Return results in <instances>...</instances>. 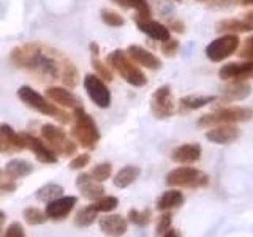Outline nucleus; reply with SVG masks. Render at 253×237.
Returning <instances> with one entry per match:
<instances>
[{"mask_svg": "<svg viewBox=\"0 0 253 237\" xmlns=\"http://www.w3.org/2000/svg\"><path fill=\"white\" fill-rule=\"evenodd\" d=\"M253 117V109L245 106H229L213 111L211 114H204L198 118V126H204V128H211L213 125L220 123H239L247 122Z\"/></svg>", "mask_w": 253, "mask_h": 237, "instance_id": "39448f33", "label": "nucleus"}, {"mask_svg": "<svg viewBox=\"0 0 253 237\" xmlns=\"http://www.w3.org/2000/svg\"><path fill=\"white\" fill-rule=\"evenodd\" d=\"M134 21H136V26H138V29L142 32V34H146L152 40H157V41L162 43V41H165V40H168L171 37L168 26H163L162 22L152 21L150 18L149 19H134Z\"/></svg>", "mask_w": 253, "mask_h": 237, "instance_id": "6ab92c4d", "label": "nucleus"}, {"mask_svg": "<svg viewBox=\"0 0 253 237\" xmlns=\"http://www.w3.org/2000/svg\"><path fill=\"white\" fill-rule=\"evenodd\" d=\"M239 44L241 40L237 37V34H225L208 44V47H206V57L211 62H221L239 49Z\"/></svg>", "mask_w": 253, "mask_h": 237, "instance_id": "6e6552de", "label": "nucleus"}, {"mask_svg": "<svg viewBox=\"0 0 253 237\" xmlns=\"http://www.w3.org/2000/svg\"><path fill=\"white\" fill-rule=\"evenodd\" d=\"M139 174H141V169L138 166H124V168L114 176V185L117 188L130 187L133 182L139 177Z\"/></svg>", "mask_w": 253, "mask_h": 237, "instance_id": "a878e982", "label": "nucleus"}, {"mask_svg": "<svg viewBox=\"0 0 253 237\" xmlns=\"http://www.w3.org/2000/svg\"><path fill=\"white\" fill-rule=\"evenodd\" d=\"M92 67L95 68V71H97V75L103 79V81H108V82L113 81V73H111L109 67L106 65L105 62H101L98 57H93V59H92Z\"/></svg>", "mask_w": 253, "mask_h": 237, "instance_id": "c9c22d12", "label": "nucleus"}, {"mask_svg": "<svg viewBox=\"0 0 253 237\" xmlns=\"http://www.w3.org/2000/svg\"><path fill=\"white\" fill-rule=\"evenodd\" d=\"M24 218H26V221L29 225H34V226L43 225L49 220L46 215V212H42L37 207H27L26 210H24Z\"/></svg>", "mask_w": 253, "mask_h": 237, "instance_id": "7c9ffc66", "label": "nucleus"}, {"mask_svg": "<svg viewBox=\"0 0 253 237\" xmlns=\"http://www.w3.org/2000/svg\"><path fill=\"white\" fill-rule=\"evenodd\" d=\"M0 190H3V192H13V190H16V184L13 179H8L5 182H2L0 184Z\"/></svg>", "mask_w": 253, "mask_h": 237, "instance_id": "37998d69", "label": "nucleus"}, {"mask_svg": "<svg viewBox=\"0 0 253 237\" xmlns=\"http://www.w3.org/2000/svg\"><path fill=\"white\" fill-rule=\"evenodd\" d=\"M116 5L125 8V10H134L138 13L136 19H149L150 18V6L146 0H111Z\"/></svg>", "mask_w": 253, "mask_h": 237, "instance_id": "bb28decb", "label": "nucleus"}, {"mask_svg": "<svg viewBox=\"0 0 253 237\" xmlns=\"http://www.w3.org/2000/svg\"><path fill=\"white\" fill-rule=\"evenodd\" d=\"M84 89L89 95V98L98 108H109L111 105V93L106 87L105 81L98 75H87L84 78Z\"/></svg>", "mask_w": 253, "mask_h": 237, "instance_id": "1a4fd4ad", "label": "nucleus"}, {"mask_svg": "<svg viewBox=\"0 0 253 237\" xmlns=\"http://www.w3.org/2000/svg\"><path fill=\"white\" fill-rule=\"evenodd\" d=\"M11 59L18 67L27 68L35 75L47 78V81L59 79L68 87H75L78 82V71L73 63L44 52L37 44H27L22 47H16L11 52Z\"/></svg>", "mask_w": 253, "mask_h": 237, "instance_id": "f257e3e1", "label": "nucleus"}, {"mask_svg": "<svg viewBox=\"0 0 253 237\" xmlns=\"http://www.w3.org/2000/svg\"><path fill=\"white\" fill-rule=\"evenodd\" d=\"M220 79L223 81H249L253 79V60L231 62L226 63L218 71Z\"/></svg>", "mask_w": 253, "mask_h": 237, "instance_id": "9b49d317", "label": "nucleus"}, {"mask_svg": "<svg viewBox=\"0 0 253 237\" xmlns=\"http://www.w3.org/2000/svg\"><path fill=\"white\" fill-rule=\"evenodd\" d=\"M73 136L84 149H95L100 141V130L83 106L73 109Z\"/></svg>", "mask_w": 253, "mask_h": 237, "instance_id": "f03ea898", "label": "nucleus"}, {"mask_svg": "<svg viewBox=\"0 0 253 237\" xmlns=\"http://www.w3.org/2000/svg\"><path fill=\"white\" fill-rule=\"evenodd\" d=\"M250 85L247 81H233L229 84L225 92H223V100L225 101H237V100H244L250 95Z\"/></svg>", "mask_w": 253, "mask_h": 237, "instance_id": "393cba45", "label": "nucleus"}, {"mask_svg": "<svg viewBox=\"0 0 253 237\" xmlns=\"http://www.w3.org/2000/svg\"><path fill=\"white\" fill-rule=\"evenodd\" d=\"M5 218H6V215H5V212H3V210H0V225H2V223H3V221H5Z\"/></svg>", "mask_w": 253, "mask_h": 237, "instance_id": "09e8293b", "label": "nucleus"}, {"mask_svg": "<svg viewBox=\"0 0 253 237\" xmlns=\"http://www.w3.org/2000/svg\"><path fill=\"white\" fill-rule=\"evenodd\" d=\"M78 202L76 196H60L57 199L47 202L46 205V215L49 220H63L67 215H70L71 210L75 209Z\"/></svg>", "mask_w": 253, "mask_h": 237, "instance_id": "4468645a", "label": "nucleus"}, {"mask_svg": "<svg viewBox=\"0 0 253 237\" xmlns=\"http://www.w3.org/2000/svg\"><path fill=\"white\" fill-rule=\"evenodd\" d=\"M90 52H92L93 57H98V54H100V47H98V44H97V43H92V44H90Z\"/></svg>", "mask_w": 253, "mask_h": 237, "instance_id": "c03bdc74", "label": "nucleus"}, {"mask_svg": "<svg viewBox=\"0 0 253 237\" xmlns=\"http://www.w3.org/2000/svg\"><path fill=\"white\" fill-rule=\"evenodd\" d=\"M184 201H185V198L182 195V192H179V190H168V192H165L160 198H158L157 210L165 212V210L177 209L184 204Z\"/></svg>", "mask_w": 253, "mask_h": 237, "instance_id": "4be33fe9", "label": "nucleus"}, {"mask_svg": "<svg viewBox=\"0 0 253 237\" xmlns=\"http://www.w3.org/2000/svg\"><path fill=\"white\" fill-rule=\"evenodd\" d=\"M26 149L22 134L16 133L10 125H0V152H21Z\"/></svg>", "mask_w": 253, "mask_h": 237, "instance_id": "2eb2a0df", "label": "nucleus"}, {"mask_svg": "<svg viewBox=\"0 0 253 237\" xmlns=\"http://www.w3.org/2000/svg\"><path fill=\"white\" fill-rule=\"evenodd\" d=\"M162 52L165 55H168V57H171V55H174L177 52L179 49V41L177 40H174V38H168V40H165V41H162Z\"/></svg>", "mask_w": 253, "mask_h": 237, "instance_id": "58836bf2", "label": "nucleus"}, {"mask_svg": "<svg viewBox=\"0 0 253 237\" xmlns=\"http://www.w3.org/2000/svg\"><path fill=\"white\" fill-rule=\"evenodd\" d=\"M241 130L234 123H220L213 125V128L206 131V139L213 144H231L239 138Z\"/></svg>", "mask_w": 253, "mask_h": 237, "instance_id": "ddd939ff", "label": "nucleus"}, {"mask_svg": "<svg viewBox=\"0 0 253 237\" xmlns=\"http://www.w3.org/2000/svg\"><path fill=\"white\" fill-rule=\"evenodd\" d=\"M63 195V187L59 184H46L37 190V199L43 202H51Z\"/></svg>", "mask_w": 253, "mask_h": 237, "instance_id": "c85d7f7f", "label": "nucleus"}, {"mask_svg": "<svg viewBox=\"0 0 253 237\" xmlns=\"http://www.w3.org/2000/svg\"><path fill=\"white\" fill-rule=\"evenodd\" d=\"M2 174H3V172H2V171H0V176H2Z\"/></svg>", "mask_w": 253, "mask_h": 237, "instance_id": "8fccbe9b", "label": "nucleus"}, {"mask_svg": "<svg viewBox=\"0 0 253 237\" xmlns=\"http://www.w3.org/2000/svg\"><path fill=\"white\" fill-rule=\"evenodd\" d=\"M108 65L113 67L124 81L133 87H144L147 84V78L142 70L136 67V62L131 60L130 55L121 49L113 51L108 55Z\"/></svg>", "mask_w": 253, "mask_h": 237, "instance_id": "7ed1b4c3", "label": "nucleus"}, {"mask_svg": "<svg viewBox=\"0 0 253 237\" xmlns=\"http://www.w3.org/2000/svg\"><path fill=\"white\" fill-rule=\"evenodd\" d=\"M126 228H128V223L121 215H106L100 218V229L106 236H124Z\"/></svg>", "mask_w": 253, "mask_h": 237, "instance_id": "412c9836", "label": "nucleus"}, {"mask_svg": "<svg viewBox=\"0 0 253 237\" xmlns=\"http://www.w3.org/2000/svg\"><path fill=\"white\" fill-rule=\"evenodd\" d=\"M76 187L79 188L81 195L89 201H97L103 195H105V188H103L101 182L95 180L90 176V172L79 174L78 179H76Z\"/></svg>", "mask_w": 253, "mask_h": 237, "instance_id": "dca6fc26", "label": "nucleus"}, {"mask_svg": "<svg viewBox=\"0 0 253 237\" xmlns=\"http://www.w3.org/2000/svg\"><path fill=\"white\" fill-rule=\"evenodd\" d=\"M217 100L213 95H188L180 100V106L185 109H200L206 105H211Z\"/></svg>", "mask_w": 253, "mask_h": 237, "instance_id": "cd10ccee", "label": "nucleus"}, {"mask_svg": "<svg viewBox=\"0 0 253 237\" xmlns=\"http://www.w3.org/2000/svg\"><path fill=\"white\" fill-rule=\"evenodd\" d=\"M97 217H98V210L93 207V204L87 205V207L81 209L76 213L75 225L79 226V228H87V226H90L95 220H97Z\"/></svg>", "mask_w": 253, "mask_h": 237, "instance_id": "c756f323", "label": "nucleus"}, {"mask_svg": "<svg viewBox=\"0 0 253 237\" xmlns=\"http://www.w3.org/2000/svg\"><path fill=\"white\" fill-rule=\"evenodd\" d=\"M168 29H172L174 32H179V34H182V32L185 30V26H184V24H182L180 21L171 19V21H169V26H168Z\"/></svg>", "mask_w": 253, "mask_h": 237, "instance_id": "79ce46f5", "label": "nucleus"}, {"mask_svg": "<svg viewBox=\"0 0 253 237\" xmlns=\"http://www.w3.org/2000/svg\"><path fill=\"white\" fill-rule=\"evenodd\" d=\"M166 185L169 187H185V188H201L209 184L208 174L195 168H177L168 172L165 179Z\"/></svg>", "mask_w": 253, "mask_h": 237, "instance_id": "423d86ee", "label": "nucleus"}, {"mask_svg": "<svg viewBox=\"0 0 253 237\" xmlns=\"http://www.w3.org/2000/svg\"><path fill=\"white\" fill-rule=\"evenodd\" d=\"M126 54H128L130 59L136 62L138 65L146 67L149 70H158L162 67L160 59H158L157 55H154L150 51L144 49V47H141V46H134V44L130 46L128 49H126Z\"/></svg>", "mask_w": 253, "mask_h": 237, "instance_id": "aec40b11", "label": "nucleus"}, {"mask_svg": "<svg viewBox=\"0 0 253 237\" xmlns=\"http://www.w3.org/2000/svg\"><path fill=\"white\" fill-rule=\"evenodd\" d=\"M22 138L26 141V149H30L32 152L35 154V158L40 163H44V164H54L57 163V157H55L54 150L43 142L42 139H38L35 136L27 133H22Z\"/></svg>", "mask_w": 253, "mask_h": 237, "instance_id": "f8f14e48", "label": "nucleus"}, {"mask_svg": "<svg viewBox=\"0 0 253 237\" xmlns=\"http://www.w3.org/2000/svg\"><path fill=\"white\" fill-rule=\"evenodd\" d=\"M18 97H19V100L22 103H26L29 108L35 109V111H38V113H42V114L55 117L62 123H68L71 120V117H73V116L67 114L65 111H62L59 106H55L54 101H49L47 98L42 97V95H40L38 92H35L34 89H30L29 85L19 87Z\"/></svg>", "mask_w": 253, "mask_h": 237, "instance_id": "20e7f679", "label": "nucleus"}, {"mask_svg": "<svg viewBox=\"0 0 253 237\" xmlns=\"http://www.w3.org/2000/svg\"><path fill=\"white\" fill-rule=\"evenodd\" d=\"M117 205H119V199L116 196H105V195H103L100 199L93 201V207L97 209L98 212H103V213L113 212Z\"/></svg>", "mask_w": 253, "mask_h": 237, "instance_id": "2f4dec72", "label": "nucleus"}, {"mask_svg": "<svg viewBox=\"0 0 253 237\" xmlns=\"http://www.w3.org/2000/svg\"><path fill=\"white\" fill-rule=\"evenodd\" d=\"M241 57L245 59V60H253V35L250 38L245 40V43L241 49Z\"/></svg>", "mask_w": 253, "mask_h": 237, "instance_id": "ea45409f", "label": "nucleus"}, {"mask_svg": "<svg viewBox=\"0 0 253 237\" xmlns=\"http://www.w3.org/2000/svg\"><path fill=\"white\" fill-rule=\"evenodd\" d=\"M217 32L221 34H242V32H252L253 22L247 19H225L217 22Z\"/></svg>", "mask_w": 253, "mask_h": 237, "instance_id": "5701e85b", "label": "nucleus"}, {"mask_svg": "<svg viewBox=\"0 0 253 237\" xmlns=\"http://www.w3.org/2000/svg\"><path fill=\"white\" fill-rule=\"evenodd\" d=\"M46 95L51 101L57 103L62 108H68L71 111L83 106L81 100H79L73 92H70L68 89H63V87H49V89L46 90Z\"/></svg>", "mask_w": 253, "mask_h": 237, "instance_id": "f3484780", "label": "nucleus"}, {"mask_svg": "<svg viewBox=\"0 0 253 237\" xmlns=\"http://www.w3.org/2000/svg\"><path fill=\"white\" fill-rule=\"evenodd\" d=\"M101 21L109 27H122L125 24V21L121 14H117L116 11H111V10L101 11Z\"/></svg>", "mask_w": 253, "mask_h": 237, "instance_id": "f704fd0d", "label": "nucleus"}, {"mask_svg": "<svg viewBox=\"0 0 253 237\" xmlns=\"http://www.w3.org/2000/svg\"><path fill=\"white\" fill-rule=\"evenodd\" d=\"M150 218H152V212L149 209H144V210H136L133 209L128 212V220L131 223L138 225V226H146L150 223Z\"/></svg>", "mask_w": 253, "mask_h": 237, "instance_id": "473e14b6", "label": "nucleus"}, {"mask_svg": "<svg viewBox=\"0 0 253 237\" xmlns=\"http://www.w3.org/2000/svg\"><path fill=\"white\" fill-rule=\"evenodd\" d=\"M172 236H174V237H177V236H180V234L174 231V229H169V231H166V233H165V237H172Z\"/></svg>", "mask_w": 253, "mask_h": 237, "instance_id": "a18cd8bd", "label": "nucleus"}, {"mask_svg": "<svg viewBox=\"0 0 253 237\" xmlns=\"http://www.w3.org/2000/svg\"><path fill=\"white\" fill-rule=\"evenodd\" d=\"M241 5H244V6H252L253 5V0H241Z\"/></svg>", "mask_w": 253, "mask_h": 237, "instance_id": "49530a36", "label": "nucleus"}, {"mask_svg": "<svg viewBox=\"0 0 253 237\" xmlns=\"http://www.w3.org/2000/svg\"><path fill=\"white\" fill-rule=\"evenodd\" d=\"M172 161L179 164H192L196 163L201 158V146L196 142H190V144H182L176 147L171 154Z\"/></svg>", "mask_w": 253, "mask_h": 237, "instance_id": "a211bd4d", "label": "nucleus"}, {"mask_svg": "<svg viewBox=\"0 0 253 237\" xmlns=\"http://www.w3.org/2000/svg\"><path fill=\"white\" fill-rule=\"evenodd\" d=\"M245 19L250 21V22H253V11H249L247 14H245Z\"/></svg>", "mask_w": 253, "mask_h": 237, "instance_id": "de8ad7c7", "label": "nucleus"}, {"mask_svg": "<svg viewBox=\"0 0 253 237\" xmlns=\"http://www.w3.org/2000/svg\"><path fill=\"white\" fill-rule=\"evenodd\" d=\"M5 236L6 237H24V236H26V233H24L22 225L18 223V221H14V223H11L10 226L6 228Z\"/></svg>", "mask_w": 253, "mask_h": 237, "instance_id": "a19ab883", "label": "nucleus"}, {"mask_svg": "<svg viewBox=\"0 0 253 237\" xmlns=\"http://www.w3.org/2000/svg\"><path fill=\"white\" fill-rule=\"evenodd\" d=\"M89 163H90V155L89 154H79L70 161V169H73V171L83 169Z\"/></svg>", "mask_w": 253, "mask_h": 237, "instance_id": "4c0bfd02", "label": "nucleus"}, {"mask_svg": "<svg viewBox=\"0 0 253 237\" xmlns=\"http://www.w3.org/2000/svg\"><path fill=\"white\" fill-rule=\"evenodd\" d=\"M176 2H179V0H176Z\"/></svg>", "mask_w": 253, "mask_h": 237, "instance_id": "3c124183", "label": "nucleus"}, {"mask_svg": "<svg viewBox=\"0 0 253 237\" xmlns=\"http://www.w3.org/2000/svg\"><path fill=\"white\" fill-rule=\"evenodd\" d=\"M150 109L155 118H168L174 114V98L168 85L158 87L150 100Z\"/></svg>", "mask_w": 253, "mask_h": 237, "instance_id": "9d476101", "label": "nucleus"}, {"mask_svg": "<svg viewBox=\"0 0 253 237\" xmlns=\"http://www.w3.org/2000/svg\"><path fill=\"white\" fill-rule=\"evenodd\" d=\"M111 174H113V166H111L109 163H100L90 171V176L97 182L108 180L111 177Z\"/></svg>", "mask_w": 253, "mask_h": 237, "instance_id": "72a5a7b5", "label": "nucleus"}, {"mask_svg": "<svg viewBox=\"0 0 253 237\" xmlns=\"http://www.w3.org/2000/svg\"><path fill=\"white\" fill-rule=\"evenodd\" d=\"M42 138L49 146L57 155H63V157H70L76 154V144L71 141L67 133L62 128L55 125H43L42 126Z\"/></svg>", "mask_w": 253, "mask_h": 237, "instance_id": "0eeeda50", "label": "nucleus"}, {"mask_svg": "<svg viewBox=\"0 0 253 237\" xmlns=\"http://www.w3.org/2000/svg\"><path fill=\"white\" fill-rule=\"evenodd\" d=\"M32 171H34V166L26 160H21V158H14L5 166V176L13 180L26 177Z\"/></svg>", "mask_w": 253, "mask_h": 237, "instance_id": "b1692460", "label": "nucleus"}, {"mask_svg": "<svg viewBox=\"0 0 253 237\" xmlns=\"http://www.w3.org/2000/svg\"><path fill=\"white\" fill-rule=\"evenodd\" d=\"M171 225H172V215L169 213V210H165L160 215V218H158L155 234L157 236H165V233L171 229Z\"/></svg>", "mask_w": 253, "mask_h": 237, "instance_id": "e433bc0d", "label": "nucleus"}]
</instances>
